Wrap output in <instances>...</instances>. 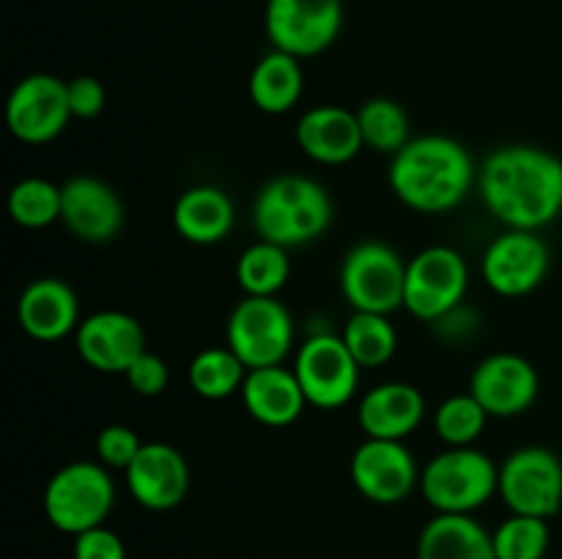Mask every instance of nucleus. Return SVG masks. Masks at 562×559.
<instances>
[{
	"label": "nucleus",
	"mask_w": 562,
	"mask_h": 559,
	"mask_svg": "<svg viewBox=\"0 0 562 559\" xmlns=\"http://www.w3.org/2000/svg\"><path fill=\"white\" fill-rule=\"evenodd\" d=\"M470 269L453 247H428L406 263L404 307L420 321H442L461 305Z\"/></svg>",
	"instance_id": "obj_8"
},
{
	"label": "nucleus",
	"mask_w": 562,
	"mask_h": 559,
	"mask_svg": "<svg viewBox=\"0 0 562 559\" xmlns=\"http://www.w3.org/2000/svg\"><path fill=\"white\" fill-rule=\"evenodd\" d=\"M481 201L510 230H541L562 212V159L538 146H503L483 162Z\"/></svg>",
	"instance_id": "obj_1"
},
{
	"label": "nucleus",
	"mask_w": 562,
	"mask_h": 559,
	"mask_svg": "<svg viewBox=\"0 0 562 559\" xmlns=\"http://www.w3.org/2000/svg\"><path fill=\"white\" fill-rule=\"evenodd\" d=\"M143 444L146 442H140V436L130 425L102 427L97 436L99 464L108 466V469L126 471L132 466V460L137 458V453L143 449Z\"/></svg>",
	"instance_id": "obj_33"
},
{
	"label": "nucleus",
	"mask_w": 562,
	"mask_h": 559,
	"mask_svg": "<svg viewBox=\"0 0 562 559\" xmlns=\"http://www.w3.org/2000/svg\"><path fill=\"white\" fill-rule=\"evenodd\" d=\"M390 190L412 212H453L475 184V162L459 140L423 135L390 159Z\"/></svg>",
	"instance_id": "obj_2"
},
{
	"label": "nucleus",
	"mask_w": 562,
	"mask_h": 559,
	"mask_svg": "<svg viewBox=\"0 0 562 559\" xmlns=\"http://www.w3.org/2000/svg\"><path fill=\"white\" fill-rule=\"evenodd\" d=\"M357 121H360L362 142L366 148H373L376 153H395L412 140L409 137V115L401 107L395 99L373 96L357 110Z\"/></svg>",
	"instance_id": "obj_28"
},
{
	"label": "nucleus",
	"mask_w": 562,
	"mask_h": 559,
	"mask_svg": "<svg viewBox=\"0 0 562 559\" xmlns=\"http://www.w3.org/2000/svg\"><path fill=\"white\" fill-rule=\"evenodd\" d=\"M360 370L362 367L357 365L344 338H335L329 332L307 338L294 360V373L300 378L307 406L324 411L349 403L360 384Z\"/></svg>",
	"instance_id": "obj_11"
},
{
	"label": "nucleus",
	"mask_w": 562,
	"mask_h": 559,
	"mask_svg": "<svg viewBox=\"0 0 562 559\" xmlns=\"http://www.w3.org/2000/svg\"><path fill=\"white\" fill-rule=\"evenodd\" d=\"M187 378L195 395L206 400H223L241 392V384L247 378V367L234 351L225 349H203L192 356L187 367Z\"/></svg>",
	"instance_id": "obj_27"
},
{
	"label": "nucleus",
	"mask_w": 562,
	"mask_h": 559,
	"mask_svg": "<svg viewBox=\"0 0 562 559\" xmlns=\"http://www.w3.org/2000/svg\"><path fill=\"white\" fill-rule=\"evenodd\" d=\"M236 219L234 201L220 186H190L179 195L173 206V225L181 239L190 244H217L231 233Z\"/></svg>",
	"instance_id": "obj_23"
},
{
	"label": "nucleus",
	"mask_w": 562,
	"mask_h": 559,
	"mask_svg": "<svg viewBox=\"0 0 562 559\" xmlns=\"http://www.w3.org/2000/svg\"><path fill=\"white\" fill-rule=\"evenodd\" d=\"M351 482L368 502L398 504L420 486V471L404 442L366 438L351 455Z\"/></svg>",
	"instance_id": "obj_14"
},
{
	"label": "nucleus",
	"mask_w": 562,
	"mask_h": 559,
	"mask_svg": "<svg viewBox=\"0 0 562 559\" xmlns=\"http://www.w3.org/2000/svg\"><path fill=\"white\" fill-rule=\"evenodd\" d=\"M344 343L349 345L351 356L360 367H382L387 365L398 349V334L387 316L379 312H357L346 321Z\"/></svg>",
	"instance_id": "obj_29"
},
{
	"label": "nucleus",
	"mask_w": 562,
	"mask_h": 559,
	"mask_svg": "<svg viewBox=\"0 0 562 559\" xmlns=\"http://www.w3.org/2000/svg\"><path fill=\"white\" fill-rule=\"evenodd\" d=\"M130 387L135 389L143 398H154V395H162L165 387L170 381V370L165 365L162 356L151 354V351H143L135 362H132L130 370L124 373Z\"/></svg>",
	"instance_id": "obj_34"
},
{
	"label": "nucleus",
	"mask_w": 562,
	"mask_h": 559,
	"mask_svg": "<svg viewBox=\"0 0 562 559\" xmlns=\"http://www.w3.org/2000/svg\"><path fill=\"white\" fill-rule=\"evenodd\" d=\"M541 378L519 354H492L472 370L470 392L488 417H519L536 403Z\"/></svg>",
	"instance_id": "obj_17"
},
{
	"label": "nucleus",
	"mask_w": 562,
	"mask_h": 559,
	"mask_svg": "<svg viewBox=\"0 0 562 559\" xmlns=\"http://www.w3.org/2000/svg\"><path fill=\"white\" fill-rule=\"evenodd\" d=\"M263 27L272 49L313 58L329 49L344 27V0H267Z\"/></svg>",
	"instance_id": "obj_9"
},
{
	"label": "nucleus",
	"mask_w": 562,
	"mask_h": 559,
	"mask_svg": "<svg viewBox=\"0 0 562 559\" xmlns=\"http://www.w3.org/2000/svg\"><path fill=\"white\" fill-rule=\"evenodd\" d=\"M16 321L27 338L38 343H55L80 327V305L71 290L58 277H38L22 288L16 301Z\"/></svg>",
	"instance_id": "obj_19"
},
{
	"label": "nucleus",
	"mask_w": 562,
	"mask_h": 559,
	"mask_svg": "<svg viewBox=\"0 0 562 559\" xmlns=\"http://www.w3.org/2000/svg\"><path fill=\"white\" fill-rule=\"evenodd\" d=\"M60 223L80 241L104 244L124 228V203L102 179L71 175L60 184Z\"/></svg>",
	"instance_id": "obj_15"
},
{
	"label": "nucleus",
	"mask_w": 562,
	"mask_h": 559,
	"mask_svg": "<svg viewBox=\"0 0 562 559\" xmlns=\"http://www.w3.org/2000/svg\"><path fill=\"white\" fill-rule=\"evenodd\" d=\"M417 559H497L494 537L472 515L437 513L420 532Z\"/></svg>",
	"instance_id": "obj_24"
},
{
	"label": "nucleus",
	"mask_w": 562,
	"mask_h": 559,
	"mask_svg": "<svg viewBox=\"0 0 562 559\" xmlns=\"http://www.w3.org/2000/svg\"><path fill=\"white\" fill-rule=\"evenodd\" d=\"M492 537L497 559H543L552 535H549L547 518L510 513V518H505L492 532Z\"/></svg>",
	"instance_id": "obj_32"
},
{
	"label": "nucleus",
	"mask_w": 562,
	"mask_h": 559,
	"mask_svg": "<svg viewBox=\"0 0 562 559\" xmlns=\"http://www.w3.org/2000/svg\"><path fill=\"white\" fill-rule=\"evenodd\" d=\"M296 146L318 164H346L366 142L357 113L340 104H318L296 121Z\"/></svg>",
	"instance_id": "obj_20"
},
{
	"label": "nucleus",
	"mask_w": 562,
	"mask_h": 559,
	"mask_svg": "<svg viewBox=\"0 0 562 559\" xmlns=\"http://www.w3.org/2000/svg\"><path fill=\"white\" fill-rule=\"evenodd\" d=\"M552 252L536 230H505L486 247L483 280L499 296H527L547 280Z\"/></svg>",
	"instance_id": "obj_13"
},
{
	"label": "nucleus",
	"mask_w": 562,
	"mask_h": 559,
	"mask_svg": "<svg viewBox=\"0 0 562 559\" xmlns=\"http://www.w3.org/2000/svg\"><path fill=\"white\" fill-rule=\"evenodd\" d=\"M66 91H69V110L71 118L91 121L97 118L104 110V102H108V91H104L102 82L91 75L75 77V80L66 82Z\"/></svg>",
	"instance_id": "obj_35"
},
{
	"label": "nucleus",
	"mask_w": 562,
	"mask_h": 559,
	"mask_svg": "<svg viewBox=\"0 0 562 559\" xmlns=\"http://www.w3.org/2000/svg\"><path fill=\"white\" fill-rule=\"evenodd\" d=\"M69 91L55 75H27L11 88L5 99V126L27 146H44L69 126Z\"/></svg>",
	"instance_id": "obj_12"
},
{
	"label": "nucleus",
	"mask_w": 562,
	"mask_h": 559,
	"mask_svg": "<svg viewBox=\"0 0 562 559\" xmlns=\"http://www.w3.org/2000/svg\"><path fill=\"white\" fill-rule=\"evenodd\" d=\"M426 417V398L415 384L387 381L366 392L357 406V422L368 438L404 442Z\"/></svg>",
	"instance_id": "obj_21"
},
{
	"label": "nucleus",
	"mask_w": 562,
	"mask_h": 559,
	"mask_svg": "<svg viewBox=\"0 0 562 559\" xmlns=\"http://www.w3.org/2000/svg\"><path fill=\"white\" fill-rule=\"evenodd\" d=\"M75 559H126L124 540L108 526H93L75 537Z\"/></svg>",
	"instance_id": "obj_36"
},
{
	"label": "nucleus",
	"mask_w": 562,
	"mask_h": 559,
	"mask_svg": "<svg viewBox=\"0 0 562 559\" xmlns=\"http://www.w3.org/2000/svg\"><path fill=\"white\" fill-rule=\"evenodd\" d=\"M289 250L267 239L247 247L236 263V283L245 296H278V290L289 283Z\"/></svg>",
	"instance_id": "obj_26"
},
{
	"label": "nucleus",
	"mask_w": 562,
	"mask_h": 559,
	"mask_svg": "<svg viewBox=\"0 0 562 559\" xmlns=\"http://www.w3.org/2000/svg\"><path fill=\"white\" fill-rule=\"evenodd\" d=\"M333 223V201L316 179L285 173L261 186L252 203L258 236L274 244L302 247L316 241Z\"/></svg>",
	"instance_id": "obj_3"
},
{
	"label": "nucleus",
	"mask_w": 562,
	"mask_h": 559,
	"mask_svg": "<svg viewBox=\"0 0 562 559\" xmlns=\"http://www.w3.org/2000/svg\"><path fill=\"white\" fill-rule=\"evenodd\" d=\"M124 477L132 499L154 513L179 507L190 491V466L184 455L165 442L143 444Z\"/></svg>",
	"instance_id": "obj_18"
},
{
	"label": "nucleus",
	"mask_w": 562,
	"mask_h": 559,
	"mask_svg": "<svg viewBox=\"0 0 562 559\" xmlns=\"http://www.w3.org/2000/svg\"><path fill=\"white\" fill-rule=\"evenodd\" d=\"M225 340L247 370L283 365L294 345V321L278 296H245L231 312Z\"/></svg>",
	"instance_id": "obj_7"
},
{
	"label": "nucleus",
	"mask_w": 562,
	"mask_h": 559,
	"mask_svg": "<svg viewBox=\"0 0 562 559\" xmlns=\"http://www.w3.org/2000/svg\"><path fill=\"white\" fill-rule=\"evenodd\" d=\"M250 99L261 113L267 115H283L294 107L302 99V88H305V75H302L300 58L289 53H272L263 55L250 71Z\"/></svg>",
	"instance_id": "obj_25"
},
{
	"label": "nucleus",
	"mask_w": 562,
	"mask_h": 559,
	"mask_svg": "<svg viewBox=\"0 0 562 559\" xmlns=\"http://www.w3.org/2000/svg\"><path fill=\"white\" fill-rule=\"evenodd\" d=\"M115 504V482L108 466L71 460L49 477L44 488V515L64 535H82L104 526Z\"/></svg>",
	"instance_id": "obj_5"
},
{
	"label": "nucleus",
	"mask_w": 562,
	"mask_h": 559,
	"mask_svg": "<svg viewBox=\"0 0 562 559\" xmlns=\"http://www.w3.org/2000/svg\"><path fill=\"white\" fill-rule=\"evenodd\" d=\"M9 217L20 228L38 230L60 219V186L47 179H22L9 192Z\"/></svg>",
	"instance_id": "obj_30"
},
{
	"label": "nucleus",
	"mask_w": 562,
	"mask_h": 559,
	"mask_svg": "<svg viewBox=\"0 0 562 559\" xmlns=\"http://www.w3.org/2000/svg\"><path fill=\"white\" fill-rule=\"evenodd\" d=\"M241 403L247 414L267 427H289L305 411L307 398L294 370L283 365L247 370L241 384Z\"/></svg>",
	"instance_id": "obj_22"
},
{
	"label": "nucleus",
	"mask_w": 562,
	"mask_h": 559,
	"mask_svg": "<svg viewBox=\"0 0 562 559\" xmlns=\"http://www.w3.org/2000/svg\"><path fill=\"white\" fill-rule=\"evenodd\" d=\"M80 360L99 373H126L146 349V332L130 312L102 310L80 321L75 332Z\"/></svg>",
	"instance_id": "obj_16"
},
{
	"label": "nucleus",
	"mask_w": 562,
	"mask_h": 559,
	"mask_svg": "<svg viewBox=\"0 0 562 559\" xmlns=\"http://www.w3.org/2000/svg\"><path fill=\"white\" fill-rule=\"evenodd\" d=\"M499 497L516 515L552 518L562 507V460L547 447H521L499 466Z\"/></svg>",
	"instance_id": "obj_10"
},
{
	"label": "nucleus",
	"mask_w": 562,
	"mask_h": 559,
	"mask_svg": "<svg viewBox=\"0 0 562 559\" xmlns=\"http://www.w3.org/2000/svg\"><path fill=\"white\" fill-rule=\"evenodd\" d=\"M340 294L357 312H390L404 307L406 263L384 241H360L340 266Z\"/></svg>",
	"instance_id": "obj_6"
},
{
	"label": "nucleus",
	"mask_w": 562,
	"mask_h": 559,
	"mask_svg": "<svg viewBox=\"0 0 562 559\" xmlns=\"http://www.w3.org/2000/svg\"><path fill=\"white\" fill-rule=\"evenodd\" d=\"M499 491V466L475 447H450L420 471V493L437 513L472 515Z\"/></svg>",
	"instance_id": "obj_4"
},
{
	"label": "nucleus",
	"mask_w": 562,
	"mask_h": 559,
	"mask_svg": "<svg viewBox=\"0 0 562 559\" xmlns=\"http://www.w3.org/2000/svg\"><path fill=\"white\" fill-rule=\"evenodd\" d=\"M486 422L488 411L477 403V398L472 392L450 395L448 400L439 403L437 414H434L437 436L448 447H472V442H477Z\"/></svg>",
	"instance_id": "obj_31"
}]
</instances>
